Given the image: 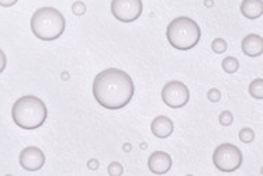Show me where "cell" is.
<instances>
[{"mask_svg":"<svg viewBox=\"0 0 263 176\" xmlns=\"http://www.w3.org/2000/svg\"><path fill=\"white\" fill-rule=\"evenodd\" d=\"M135 93L132 78L118 68H108L97 73L93 80V96L102 107L118 110L128 105Z\"/></svg>","mask_w":263,"mask_h":176,"instance_id":"cell-1","label":"cell"},{"mask_svg":"<svg viewBox=\"0 0 263 176\" xmlns=\"http://www.w3.org/2000/svg\"><path fill=\"white\" fill-rule=\"evenodd\" d=\"M47 106L40 99V97L23 96L16 103L13 105L11 109V117L13 121L17 124L20 128L24 130H35L40 128L47 120Z\"/></svg>","mask_w":263,"mask_h":176,"instance_id":"cell-2","label":"cell"},{"mask_svg":"<svg viewBox=\"0 0 263 176\" xmlns=\"http://www.w3.org/2000/svg\"><path fill=\"white\" fill-rule=\"evenodd\" d=\"M166 38L169 44L179 51H187L199 44L202 38V30L193 18H173L166 28Z\"/></svg>","mask_w":263,"mask_h":176,"instance_id":"cell-3","label":"cell"},{"mask_svg":"<svg viewBox=\"0 0 263 176\" xmlns=\"http://www.w3.org/2000/svg\"><path fill=\"white\" fill-rule=\"evenodd\" d=\"M66 27L65 17L53 7H41L31 17V31L43 41H53L59 38Z\"/></svg>","mask_w":263,"mask_h":176,"instance_id":"cell-4","label":"cell"},{"mask_svg":"<svg viewBox=\"0 0 263 176\" xmlns=\"http://www.w3.org/2000/svg\"><path fill=\"white\" fill-rule=\"evenodd\" d=\"M214 167L221 172H234L242 165V152L234 144H221L212 154Z\"/></svg>","mask_w":263,"mask_h":176,"instance_id":"cell-5","label":"cell"},{"mask_svg":"<svg viewBox=\"0 0 263 176\" xmlns=\"http://www.w3.org/2000/svg\"><path fill=\"white\" fill-rule=\"evenodd\" d=\"M162 100L172 109L184 107L190 100L189 88L180 80H170L162 89Z\"/></svg>","mask_w":263,"mask_h":176,"instance_id":"cell-6","label":"cell"},{"mask_svg":"<svg viewBox=\"0 0 263 176\" xmlns=\"http://www.w3.org/2000/svg\"><path fill=\"white\" fill-rule=\"evenodd\" d=\"M111 13L121 23H132L142 14L141 0H113Z\"/></svg>","mask_w":263,"mask_h":176,"instance_id":"cell-7","label":"cell"},{"mask_svg":"<svg viewBox=\"0 0 263 176\" xmlns=\"http://www.w3.org/2000/svg\"><path fill=\"white\" fill-rule=\"evenodd\" d=\"M18 161L26 171L35 172L45 165V154L38 147H27L21 151Z\"/></svg>","mask_w":263,"mask_h":176,"instance_id":"cell-8","label":"cell"},{"mask_svg":"<svg viewBox=\"0 0 263 176\" xmlns=\"http://www.w3.org/2000/svg\"><path fill=\"white\" fill-rule=\"evenodd\" d=\"M172 168V158L167 152L155 151L148 158V169L155 175H163L170 171Z\"/></svg>","mask_w":263,"mask_h":176,"instance_id":"cell-9","label":"cell"},{"mask_svg":"<svg viewBox=\"0 0 263 176\" xmlns=\"http://www.w3.org/2000/svg\"><path fill=\"white\" fill-rule=\"evenodd\" d=\"M242 51L246 57L256 58L263 54V38L258 34H248L242 40Z\"/></svg>","mask_w":263,"mask_h":176,"instance_id":"cell-10","label":"cell"},{"mask_svg":"<svg viewBox=\"0 0 263 176\" xmlns=\"http://www.w3.org/2000/svg\"><path fill=\"white\" fill-rule=\"evenodd\" d=\"M151 131L158 138H167L173 132V121L166 116H158L151 123Z\"/></svg>","mask_w":263,"mask_h":176,"instance_id":"cell-11","label":"cell"},{"mask_svg":"<svg viewBox=\"0 0 263 176\" xmlns=\"http://www.w3.org/2000/svg\"><path fill=\"white\" fill-rule=\"evenodd\" d=\"M241 13L249 20L262 17L263 1L262 0H244L241 3Z\"/></svg>","mask_w":263,"mask_h":176,"instance_id":"cell-12","label":"cell"},{"mask_svg":"<svg viewBox=\"0 0 263 176\" xmlns=\"http://www.w3.org/2000/svg\"><path fill=\"white\" fill-rule=\"evenodd\" d=\"M249 93L251 96L258 99V100H262L263 99V79L262 78H258L251 82L249 85Z\"/></svg>","mask_w":263,"mask_h":176,"instance_id":"cell-13","label":"cell"},{"mask_svg":"<svg viewBox=\"0 0 263 176\" xmlns=\"http://www.w3.org/2000/svg\"><path fill=\"white\" fill-rule=\"evenodd\" d=\"M239 68V62L237 58L234 57H227L224 61H222V69L225 70L227 73H235Z\"/></svg>","mask_w":263,"mask_h":176,"instance_id":"cell-14","label":"cell"},{"mask_svg":"<svg viewBox=\"0 0 263 176\" xmlns=\"http://www.w3.org/2000/svg\"><path fill=\"white\" fill-rule=\"evenodd\" d=\"M227 41L225 40H222V38H215L214 41H212V44H211V48H212V51L215 54H222L227 51Z\"/></svg>","mask_w":263,"mask_h":176,"instance_id":"cell-15","label":"cell"},{"mask_svg":"<svg viewBox=\"0 0 263 176\" xmlns=\"http://www.w3.org/2000/svg\"><path fill=\"white\" fill-rule=\"evenodd\" d=\"M239 140L242 141L244 144H249L255 140V132L252 128H242L239 131Z\"/></svg>","mask_w":263,"mask_h":176,"instance_id":"cell-16","label":"cell"},{"mask_svg":"<svg viewBox=\"0 0 263 176\" xmlns=\"http://www.w3.org/2000/svg\"><path fill=\"white\" fill-rule=\"evenodd\" d=\"M232 121H234V116H232V113L228 112V110H225V112H222V113L219 115V124H221V125L228 127V125L232 124Z\"/></svg>","mask_w":263,"mask_h":176,"instance_id":"cell-17","label":"cell"},{"mask_svg":"<svg viewBox=\"0 0 263 176\" xmlns=\"http://www.w3.org/2000/svg\"><path fill=\"white\" fill-rule=\"evenodd\" d=\"M123 172L124 168L120 162H111V164L108 165V174H110V175L120 176L123 175Z\"/></svg>","mask_w":263,"mask_h":176,"instance_id":"cell-18","label":"cell"},{"mask_svg":"<svg viewBox=\"0 0 263 176\" xmlns=\"http://www.w3.org/2000/svg\"><path fill=\"white\" fill-rule=\"evenodd\" d=\"M72 11H73L76 16H83V14L86 13V6H85V3H83V1H75V3L72 4Z\"/></svg>","mask_w":263,"mask_h":176,"instance_id":"cell-19","label":"cell"},{"mask_svg":"<svg viewBox=\"0 0 263 176\" xmlns=\"http://www.w3.org/2000/svg\"><path fill=\"white\" fill-rule=\"evenodd\" d=\"M207 97H209V100L210 102H214V103H217L221 100V92H219L218 89H210L209 90V93H207Z\"/></svg>","mask_w":263,"mask_h":176,"instance_id":"cell-20","label":"cell"},{"mask_svg":"<svg viewBox=\"0 0 263 176\" xmlns=\"http://www.w3.org/2000/svg\"><path fill=\"white\" fill-rule=\"evenodd\" d=\"M6 63H7V58H6V54L3 53V50L0 48V73L4 70L6 68Z\"/></svg>","mask_w":263,"mask_h":176,"instance_id":"cell-21","label":"cell"},{"mask_svg":"<svg viewBox=\"0 0 263 176\" xmlns=\"http://www.w3.org/2000/svg\"><path fill=\"white\" fill-rule=\"evenodd\" d=\"M18 0H0V6L1 7H11L17 3Z\"/></svg>","mask_w":263,"mask_h":176,"instance_id":"cell-22","label":"cell"},{"mask_svg":"<svg viewBox=\"0 0 263 176\" xmlns=\"http://www.w3.org/2000/svg\"><path fill=\"white\" fill-rule=\"evenodd\" d=\"M88 167L90 168V169H93V171H96L97 168H99V162H97L96 159H90V161H89Z\"/></svg>","mask_w":263,"mask_h":176,"instance_id":"cell-23","label":"cell"}]
</instances>
